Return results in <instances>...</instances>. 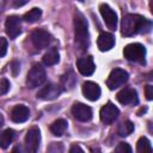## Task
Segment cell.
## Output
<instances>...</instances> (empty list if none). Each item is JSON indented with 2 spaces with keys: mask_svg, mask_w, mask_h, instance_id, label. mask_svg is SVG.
Segmentation results:
<instances>
[{
  "mask_svg": "<svg viewBox=\"0 0 153 153\" xmlns=\"http://www.w3.org/2000/svg\"><path fill=\"white\" fill-rule=\"evenodd\" d=\"M10 90V82L7 79H0V96L7 93Z\"/></svg>",
  "mask_w": 153,
  "mask_h": 153,
  "instance_id": "obj_26",
  "label": "cell"
},
{
  "mask_svg": "<svg viewBox=\"0 0 153 153\" xmlns=\"http://www.w3.org/2000/svg\"><path fill=\"white\" fill-rule=\"evenodd\" d=\"M2 124H4V117H2V115L0 114V128L2 127Z\"/></svg>",
  "mask_w": 153,
  "mask_h": 153,
  "instance_id": "obj_32",
  "label": "cell"
},
{
  "mask_svg": "<svg viewBox=\"0 0 153 153\" xmlns=\"http://www.w3.org/2000/svg\"><path fill=\"white\" fill-rule=\"evenodd\" d=\"M115 151L118 152V153H130L131 152V147L127 142H120L117 145V147L115 148Z\"/></svg>",
  "mask_w": 153,
  "mask_h": 153,
  "instance_id": "obj_25",
  "label": "cell"
},
{
  "mask_svg": "<svg viewBox=\"0 0 153 153\" xmlns=\"http://www.w3.org/2000/svg\"><path fill=\"white\" fill-rule=\"evenodd\" d=\"M76 68L78 71L82 74V75H92L94 69H96V65L93 62V59L91 56H85V57H80L76 61Z\"/></svg>",
  "mask_w": 153,
  "mask_h": 153,
  "instance_id": "obj_15",
  "label": "cell"
},
{
  "mask_svg": "<svg viewBox=\"0 0 153 153\" xmlns=\"http://www.w3.org/2000/svg\"><path fill=\"white\" fill-rule=\"evenodd\" d=\"M31 41L37 49H44L51 43L53 37L48 31H45L43 29H37L32 32Z\"/></svg>",
  "mask_w": 153,
  "mask_h": 153,
  "instance_id": "obj_6",
  "label": "cell"
},
{
  "mask_svg": "<svg viewBox=\"0 0 153 153\" xmlns=\"http://www.w3.org/2000/svg\"><path fill=\"white\" fill-rule=\"evenodd\" d=\"M129 79L128 73L124 69L121 68H115L114 71H111L108 80H106V85L110 90H115L122 85H124Z\"/></svg>",
  "mask_w": 153,
  "mask_h": 153,
  "instance_id": "obj_5",
  "label": "cell"
},
{
  "mask_svg": "<svg viewBox=\"0 0 153 153\" xmlns=\"http://www.w3.org/2000/svg\"><path fill=\"white\" fill-rule=\"evenodd\" d=\"M152 23L140 14L128 13L123 16L121 23V33L123 36H133L136 33H147L151 31Z\"/></svg>",
  "mask_w": 153,
  "mask_h": 153,
  "instance_id": "obj_1",
  "label": "cell"
},
{
  "mask_svg": "<svg viewBox=\"0 0 153 153\" xmlns=\"http://www.w3.org/2000/svg\"><path fill=\"white\" fill-rule=\"evenodd\" d=\"M60 60V55L56 48H51L49 49L44 55H43V63L45 66H54L59 62Z\"/></svg>",
  "mask_w": 153,
  "mask_h": 153,
  "instance_id": "obj_19",
  "label": "cell"
},
{
  "mask_svg": "<svg viewBox=\"0 0 153 153\" xmlns=\"http://www.w3.org/2000/svg\"><path fill=\"white\" fill-rule=\"evenodd\" d=\"M45 71L41 65H33L26 75V85L30 88L41 86L45 81Z\"/></svg>",
  "mask_w": 153,
  "mask_h": 153,
  "instance_id": "obj_4",
  "label": "cell"
},
{
  "mask_svg": "<svg viewBox=\"0 0 153 153\" xmlns=\"http://www.w3.org/2000/svg\"><path fill=\"white\" fill-rule=\"evenodd\" d=\"M30 0H13V7H22L27 4Z\"/></svg>",
  "mask_w": 153,
  "mask_h": 153,
  "instance_id": "obj_29",
  "label": "cell"
},
{
  "mask_svg": "<svg viewBox=\"0 0 153 153\" xmlns=\"http://www.w3.org/2000/svg\"><path fill=\"white\" fill-rule=\"evenodd\" d=\"M75 80L76 79H75V75H74L73 71L67 72L62 76V79H61V85H62L63 90H71V88H73V86L75 84Z\"/></svg>",
  "mask_w": 153,
  "mask_h": 153,
  "instance_id": "obj_21",
  "label": "cell"
},
{
  "mask_svg": "<svg viewBox=\"0 0 153 153\" xmlns=\"http://www.w3.org/2000/svg\"><path fill=\"white\" fill-rule=\"evenodd\" d=\"M72 115L80 122H87L92 118V109L84 103H74L72 106Z\"/></svg>",
  "mask_w": 153,
  "mask_h": 153,
  "instance_id": "obj_9",
  "label": "cell"
},
{
  "mask_svg": "<svg viewBox=\"0 0 153 153\" xmlns=\"http://www.w3.org/2000/svg\"><path fill=\"white\" fill-rule=\"evenodd\" d=\"M97 45L100 51H108L115 45V37L112 33L109 32H102L98 36L97 39Z\"/></svg>",
  "mask_w": 153,
  "mask_h": 153,
  "instance_id": "obj_17",
  "label": "cell"
},
{
  "mask_svg": "<svg viewBox=\"0 0 153 153\" xmlns=\"http://www.w3.org/2000/svg\"><path fill=\"white\" fill-rule=\"evenodd\" d=\"M67 126H68V123H67L66 120L59 118V120H56V121H54V122L51 123V126H50V131H51L55 136H61V135H63V133L66 131Z\"/></svg>",
  "mask_w": 153,
  "mask_h": 153,
  "instance_id": "obj_18",
  "label": "cell"
},
{
  "mask_svg": "<svg viewBox=\"0 0 153 153\" xmlns=\"http://www.w3.org/2000/svg\"><path fill=\"white\" fill-rule=\"evenodd\" d=\"M5 30L6 33L10 36V38H16L22 32V22L18 16H10L6 19L5 23Z\"/></svg>",
  "mask_w": 153,
  "mask_h": 153,
  "instance_id": "obj_11",
  "label": "cell"
},
{
  "mask_svg": "<svg viewBox=\"0 0 153 153\" xmlns=\"http://www.w3.org/2000/svg\"><path fill=\"white\" fill-rule=\"evenodd\" d=\"M7 51V39L4 37H0V57L4 56Z\"/></svg>",
  "mask_w": 153,
  "mask_h": 153,
  "instance_id": "obj_27",
  "label": "cell"
},
{
  "mask_svg": "<svg viewBox=\"0 0 153 153\" xmlns=\"http://www.w3.org/2000/svg\"><path fill=\"white\" fill-rule=\"evenodd\" d=\"M12 71H13V75H17V73H18V71H19V63L18 62H13L12 63Z\"/></svg>",
  "mask_w": 153,
  "mask_h": 153,
  "instance_id": "obj_30",
  "label": "cell"
},
{
  "mask_svg": "<svg viewBox=\"0 0 153 153\" xmlns=\"http://www.w3.org/2000/svg\"><path fill=\"white\" fill-rule=\"evenodd\" d=\"M41 133L37 127H32L25 135V147L29 152H36L39 147Z\"/></svg>",
  "mask_w": 153,
  "mask_h": 153,
  "instance_id": "obj_8",
  "label": "cell"
},
{
  "mask_svg": "<svg viewBox=\"0 0 153 153\" xmlns=\"http://www.w3.org/2000/svg\"><path fill=\"white\" fill-rule=\"evenodd\" d=\"M42 17V10L41 8H37V7H33L32 10H30L29 12H26L23 17V19L27 23H35L37 20H39Z\"/></svg>",
  "mask_w": 153,
  "mask_h": 153,
  "instance_id": "obj_22",
  "label": "cell"
},
{
  "mask_svg": "<svg viewBox=\"0 0 153 153\" xmlns=\"http://www.w3.org/2000/svg\"><path fill=\"white\" fill-rule=\"evenodd\" d=\"M74 35L75 44L80 50H86L90 44V35L87 20L81 13H75L74 16Z\"/></svg>",
  "mask_w": 153,
  "mask_h": 153,
  "instance_id": "obj_2",
  "label": "cell"
},
{
  "mask_svg": "<svg viewBox=\"0 0 153 153\" xmlns=\"http://www.w3.org/2000/svg\"><path fill=\"white\" fill-rule=\"evenodd\" d=\"M30 117V110L25 105H16L11 111V118L16 123H23Z\"/></svg>",
  "mask_w": 153,
  "mask_h": 153,
  "instance_id": "obj_16",
  "label": "cell"
},
{
  "mask_svg": "<svg viewBox=\"0 0 153 153\" xmlns=\"http://www.w3.org/2000/svg\"><path fill=\"white\" fill-rule=\"evenodd\" d=\"M14 139V131L12 129H6L0 134V148L6 149Z\"/></svg>",
  "mask_w": 153,
  "mask_h": 153,
  "instance_id": "obj_20",
  "label": "cell"
},
{
  "mask_svg": "<svg viewBox=\"0 0 153 153\" xmlns=\"http://www.w3.org/2000/svg\"><path fill=\"white\" fill-rule=\"evenodd\" d=\"M117 100L123 105H136L139 103L137 93L134 88H123L117 93Z\"/></svg>",
  "mask_w": 153,
  "mask_h": 153,
  "instance_id": "obj_12",
  "label": "cell"
},
{
  "mask_svg": "<svg viewBox=\"0 0 153 153\" xmlns=\"http://www.w3.org/2000/svg\"><path fill=\"white\" fill-rule=\"evenodd\" d=\"M61 93V88L56 84H48L43 88H41L37 93V98L43 99V100H53L57 98Z\"/></svg>",
  "mask_w": 153,
  "mask_h": 153,
  "instance_id": "obj_13",
  "label": "cell"
},
{
  "mask_svg": "<svg viewBox=\"0 0 153 153\" xmlns=\"http://www.w3.org/2000/svg\"><path fill=\"white\" fill-rule=\"evenodd\" d=\"M69 152H71V153H74V152H84V151H82V148H81V147H79V146L74 145V146H72V147L69 148Z\"/></svg>",
  "mask_w": 153,
  "mask_h": 153,
  "instance_id": "obj_31",
  "label": "cell"
},
{
  "mask_svg": "<svg viewBox=\"0 0 153 153\" xmlns=\"http://www.w3.org/2000/svg\"><path fill=\"white\" fill-rule=\"evenodd\" d=\"M80 1H82V0H80Z\"/></svg>",
  "mask_w": 153,
  "mask_h": 153,
  "instance_id": "obj_33",
  "label": "cell"
},
{
  "mask_svg": "<svg viewBox=\"0 0 153 153\" xmlns=\"http://www.w3.org/2000/svg\"><path fill=\"white\" fill-rule=\"evenodd\" d=\"M81 90H82V94L85 96V98H87L91 102H94L100 97V87L98 84L93 81H85L82 84Z\"/></svg>",
  "mask_w": 153,
  "mask_h": 153,
  "instance_id": "obj_14",
  "label": "cell"
},
{
  "mask_svg": "<svg viewBox=\"0 0 153 153\" xmlns=\"http://www.w3.org/2000/svg\"><path fill=\"white\" fill-rule=\"evenodd\" d=\"M136 151L139 153H146V152L147 153H151L153 151V148L151 146L149 140L147 137H145V136L140 137L139 141H137V143H136Z\"/></svg>",
  "mask_w": 153,
  "mask_h": 153,
  "instance_id": "obj_23",
  "label": "cell"
},
{
  "mask_svg": "<svg viewBox=\"0 0 153 153\" xmlns=\"http://www.w3.org/2000/svg\"><path fill=\"white\" fill-rule=\"evenodd\" d=\"M145 91H146V98H147L148 100H151V99L153 98V87H152L151 85H146Z\"/></svg>",
  "mask_w": 153,
  "mask_h": 153,
  "instance_id": "obj_28",
  "label": "cell"
},
{
  "mask_svg": "<svg viewBox=\"0 0 153 153\" xmlns=\"http://www.w3.org/2000/svg\"><path fill=\"white\" fill-rule=\"evenodd\" d=\"M120 115V110L118 108L112 104L111 102H108L102 109H100V112H99V117H100V121L105 124H111Z\"/></svg>",
  "mask_w": 153,
  "mask_h": 153,
  "instance_id": "obj_7",
  "label": "cell"
},
{
  "mask_svg": "<svg viewBox=\"0 0 153 153\" xmlns=\"http://www.w3.org/2000/svg\"><path fill=\"white\" fill-rule=\"evenodd\" d=\"M123 55L128 61L131 62H139L142 65L146 62V48L140 43H130L126 45L123 49Z\"/></svg>",
  "mask_w": 153,
  "mask_h": 153,
  "instance_id": "obj_3",
  "label": "cell"
},
{
  "mask_svg": "<svg viewBox=\"0 0 153 153\" xmlns=\"http://www.w3.org/2000/svg\"><path fill=\"white\" fill-rule=\"evenodd\" d=\"M99 12L106 24V26L111 30H115L117 26V14L116 12L106 4H102L99 6Z\"/></svg>",
  "mask_w": 153,
  "mask_h": 153,
  "instance_id": "obj_10",
  "label": "cell"
},
{
  "mask_svg": "<svg viewBox=\"0 0 153 153\" xmlns=\"http://www.w3.org/2000/svg\"><path fill=\"white\" fill-rule=\"evenodd\" d=\"M134 130V124L130 121H124L122 122L118 128H117V134L120 136H128L129 134H131Z\"/></svg>",
  "mask_w": 153,
  "mask_h": 153,
  "instance_id": "obj_24",
  "label": "cell"
}]
</instances>
